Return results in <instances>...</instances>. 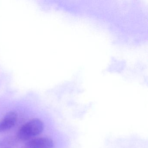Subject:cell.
I'll return each instance as SVG.
<instances>
[{
    "label": "cell",
    "mask_w": 148,
    "mask_h": 148,
    "mask_svg": "<svg viewBox=\"0 0 148 148\" xmlns=\"http://www.w3.org/2000/svg\"><path fill=\"white\" fill-rule=\"evenodd\" d=\"M44 124L38 119H34L23 125L18 131L17 137L21 140H27L40 134Z\"/></svg>",
    "instance_id": "cell-1"
},
{
    "label": "cell",
    "mask_w": 148,
    "mask_h": 148,
    "mask_svg": "<svg viewBox=\"0 0 148 148\" xmlns=\"http://www.w3.org/2000/svg\"><path fill=\"white\" fill-rule=\"evenodd\" d=\"M53 140L50 138L40 137L30 140L27 142V148H53Z\"/></svg>",
    "instance_id": "cell-2"
},
{
    "label": "cell",
    "mask_w": 148,
    "mask_h": 148,
    "mask_svg": "<svg viewBox=\"0 0 148 148\" xmlns=\"http://www.w3.org/2000/svg\"><path fill=\"white\" fill-rule=\"evenodd\" d=\"M17 115L14 112H10L6 114L0 121V133L6 131L12 128L17 121Z\"/></svg>",
    "instance_id": "cell-3"
},
{
    "label": "cell",
    "mask_w": 148,
    "mask_h": 148,
    "mask_svg": "<svg viewBox=\"0 0 148 148\" xmlns=\"http://www.w3.org/2000/svg\"><path fill=\"white\" fill-rule=\"evenodd\" d=\"M15 143V140L12 138H0V148H10Z\"/></svg>",
    "instance_id": "cell-4"
}]
</instances>
